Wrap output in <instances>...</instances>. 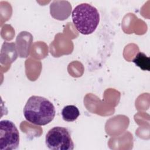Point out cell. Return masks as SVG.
Listing matches in <instances>:
<instances>
[{
  "instance_id": "cell-1",
  "label": "cell",
  "mask_w": 150,
  "mask_h": 150,
  "mask_svg": "<svg viewBox=\"0 0 150 150\" xmlns=\"http://www.w3.org/2000/svg\"><path fill=\"white\" fill-rule=\"evenodd\" d=\"M55 114L53 104L48 99L41 96L30 97L23 108L25 119L36 125H45L50 123Z\"/></svg>"
},
{
  "instance_id": "cell-2",
  "label": "cell",
  "mask_w": 150,
  "mask_h": 150,
  "mask_svg": "<svg viewBox=\"0 0 150 150\" xmlns=\"http://www.w3.org/2000/svg\"><path fill=\"white\" fill-rule=\"evenodd\" d=\"M71 16L75 28L83 35L93 33L100 22L98 10L87 3L77 5L72 11Z\"/></svg>"
},
{
  "instance_id": "cell-3",
  "label": "cell",
  "mask_w": 150,
  "mask_h": 150,
  "mask_svg": "<svg viewBox=\"0 0 150 150\" xmlns=\"http://www.w3.org/2000/svg\"><path fill=\"white\" fill-rule=\"evenodd\" d=\"M46 145L50 149L72 150L74 143L67 128L60 126L50 129L46 135Z\"/></svg>"
},
{
  "instance_id": "cell-4",
  "label": "cell",
  "mask_w": 150,
  "mask_h": 150,
  "mask_svg": "<svg viewBox=\"0 0 150 150\" xmlns=\"http://www.w3.org/2000/svg\"><path fill=\"white\" fill-rule=\"evenodd\" d=\"M19 144V131L13 122L8 120L0 122V149L12 150Z\"/></svg>"
},
{
  "instance_id": "cell-5",
  "label": "cell",
  "mask_w": 150,
  "mask_h": 150,
  "mask_svg": "<svg viewBox=\"0 0 150 150\" xmlns=\"http://www.w3.org/2000/svg\"><path fill=\"white\" fill-rule=\"evenodd\" d=\"M80 112L77 107L74 105L65 106L62 110L63 119L67 122L75 121L79 116Z\"/></svg>"
},
{
  "instance_id": "cell-6",
  "label": "cell",
  "mask_w": 150,
  "mask_h": 150,
  "mask_svg": "<svg viewBox=\"0 0 150 150\" xmlns=\"http://www.w3.org/2000/svg\"><path fill=\"white\" fill-rule=\"evenodd\" d=\"M132 62L142 70H150V59L145 53L139 52L132 60Z\"/></svg>"
}]
</instances>
